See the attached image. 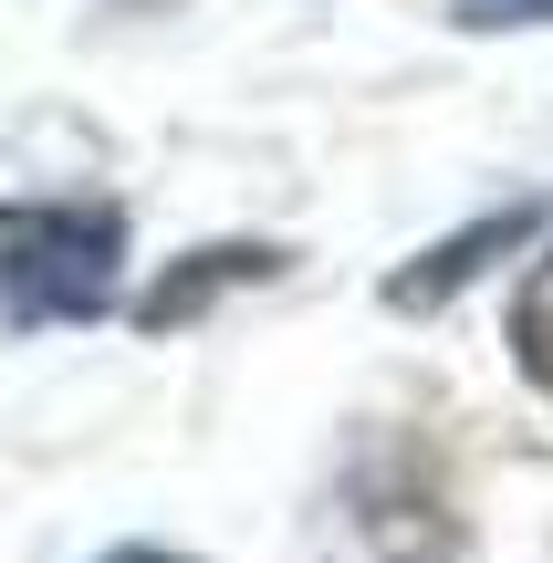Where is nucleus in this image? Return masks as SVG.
Here are the masks:
<instances>
[{
	"label": "nucleus",
	"mask_w": 553,
	"mask_h": 563,
	"mask_svg": "<svg viewBox=\"0 0 553 563\" xmlns=\"http://www.w3.org/2000/svg\"><path fill=\"white\" fill-rule=\"evenodd\" d=\"M115 262H125V220L104 199H84V209H0V313H11V334L95 323L115 302Z\"/></svg>",
	"instance_id": "1"
},
{
	"label": "nucleus",
	"mask_w": 553,
	"mask_h": 563,
	"mask_svg": "<svg viewBox=\"0 0 553 563\" xmlns=\"http://www.w3.org/2000/svg\"><path fill=\"white\" fill-rule=\"evenodd\" d=\"M533 230H543V209H533V199L491 209V220H471V230H450V241H429L408 272H387V302H397V313H439V302H450V292H471V282L491 272L501 251H522Z\"/></svg>",
	"instance_id": "2"
},
{
	"label": "nucleus",
	"mask_w": 553,
	"mask_h": 563,
	"mask_svg": "<svg viewBox=\"0 0 553 563\" xmlns=\"http://www.w3.org/2000/svg\"><path fill=\"white\" fill-rule=\"evenodd\" d=\"M272 272H283V251H272V241H220V251H188V262H178V272L157 282V292L136 302V323H146V334H178L199 302L241 292V282H272Z\"/></svg>",
	"instance_id": "3"
},
{
	"label": "nucleus",
	"mask_w": 553,
	"mask_h": 563,
	"mask_svg": "<svg viewBox=\"0 0 553 563\" xmlns=\"http://www.w3.org/2000/svg\"><path fill=\"white\" fill-rule=\"evenodd\" d=\"M512 365H522V376H533L543 397H553V251L533 262V282L512 292Z\"/></svg>",
	"instance_id": "4"
},
{
	"label": "nucleus",
	"mask_w": 553,
	"mask_h": 563,
	"mask_svg": "<svg viewBox=\"0 0 553 563\" xmlns=\"http://www.w3.org/2000/svg\"><path fill=\"white\" fill-rule=\"evenodd\" d=\"M471 32H522V21H553V0H450Z\"/></svg>",
	"instance_id": "5"
},
{
	"label": "nucleus",
	"mask_w": 553,
	"mask_h": 563,
	"mask_svg": "<svg viewBox=\"0 0 553 563\" xmlns=\"http://www.w3.org/2000/svg\"><path fill=\"white\" fill-rule=\"evenodd\" d=\"M104 563H188V553H167V543H125V553H104Z\"/></svg>",
	"instance_id": "6"
}]
</instances>
